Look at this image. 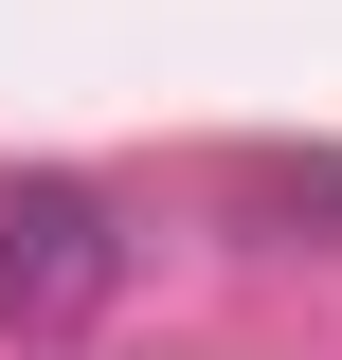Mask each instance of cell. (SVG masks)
Instances as JSON below:
<instances>
[{
	"mask_svg": "<svg viewBox=\"0 0 342 360\" xmlns=\"http://www.w3.org/2000/svg\"><path fill=\"white\" fill-rule=\"evenodd\" d=\"M108 288H127V217L90 180L18 162L0 180V342H72V324H108Z\"/></svg>",
	"mask_w": 342,
	"mask_h": 360,
	"instance_id": "cell-1",
	"label": "cell"
}]
</instances>
